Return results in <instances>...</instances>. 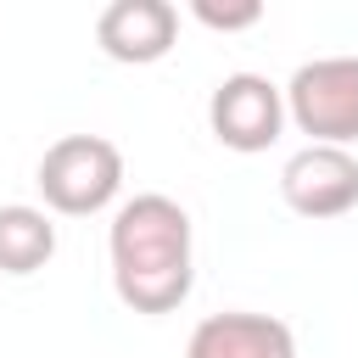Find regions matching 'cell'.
<instances>
[{"mask_svg":"<svg viewBox=\"0 0 358 358\" xmlns=\"http://www.w3.org/2000/svg\"><path fill=\"white\" fill-rule=\"evenodd\" d=\"M106 252H112V291L129 313H151V319L173 313L196 285L190 213L162 190L129 196L112 213Z\"/></svg>","mask_w":358,"mask_h":358,"instance_id":"1","label":"cell"},{"mask_svg":"<svg viewBox=\"0 0 358 358\" xmlns=\"http://www.w3.org/2000/svg\"><path fill=\"white\" fill-rule=\"evenodd\" d=\"M34 185H39L50 213L90 218V213L117 201V190H123V151L106 134H62L56 145H45Z\"/></svg>","mask_w":358,"mask_h":358,"instance_id":"2","label":"cell"},{"mask_svg":"<svg viewBox=\"0 0 358 358\" xmlns=\"http://www.w3.org/2000/svg\"><path fill=\"white\" fill-rule=\"evenodd\" d=\"M285 117L308 134V145H352L358 140V56H313L285 84Z\"/></svg>","mask_w":358,"mask_h":358,"instance_id":"3","label":"cell"},{"mask_svg":"<svg viewBox=\"0 0 358 358\" xmlns=\"http://www.w3.org/2000/svg\"><path fill=\"white\" fill-rule=\"evenodd\" d=\"M207 129L218 145L252 157V151H268L285 129V90L268 84L263 73H229L218 78L213 101H207Z\"/></svg>","mask_w":358,"mask_h":358,"instance_id":"4","label":"cell"},{"mask_svg":"<svg viewBox=\"0 0 358 358\" xmlns=\"http://www.w3.org/2000/svg\"><path fill=\"white\" fill-rule=\"evenodd\" d=\"M280 196L302 218H341L358 207V157L341 145H302L280 168Z\"/></svg>","mask_w":358,"mask_h":358,"instance_id":"5","label":"cell"},{"mask_svg":"<svg viewBox=\"0 0 358 358\" xmlns=\"http://www.w3.org/2000/svg\"><path fill=\"white\" fill-rule=\"evenodd\" d=\"M173 39H179V11L168 0H112L95 17V45L129 67L162 62L173 50Z\"/></svg>","mask_w":358,"mask_h":358,"instance_id":"6","label":"cell"},{"mask_svg":"<svg viewBox=\"0 0 358 358\" xmlns=\"http://www.w3.org/2000/svg\"><path fill=\"white\" fill-rule=\"evenodd\" d=\"M185 358H296V336L285 319L274 313H207L190 341Z\"/></svg>","mask_w":358,"mask_h":358,"instance_id":"7","label":"cell"},{"mask_svg":"<svg viewBox=\"0 0 358 358\" xmlns=\"http://www.w3.org/2000/svg\"><path fill=\"white\" fill-rule=\"evenodd\" d=\"M56 257V224L45 207H0V274H39Z\"/></svg>","mask_w":358,"mask_h":358,"instance_id":"8","label":"cell"},{"mask_svg":"<svg viewBox=\"0 0 358 358\" xmlns=\"http://www.w3.org/2000/svg\"><path fill=\"white\" fill-rule=\"evenodd\" d=\"M190 17L201 28H218V34H241V28H257L263 22V6L257 0H190Z\"/></svg>","mask_w":358,"mask_h":358,"instance_id":"9","label":"cell"}]
</instances>
